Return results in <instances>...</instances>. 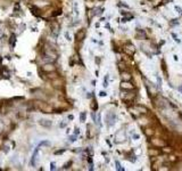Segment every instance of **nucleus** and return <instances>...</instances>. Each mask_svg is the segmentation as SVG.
<instances>
[{
	"label": "nucleus",
	"mask_w": 182,
	"mask_h": 171,
	"mask_svg": "<svg viewBox=\"0 0 182 171\" xmlns=\"http://www.w3.org/2000/svg\"><path fill=\"white\" fill-rule=\"evenodd\" d=\"M34 108L39 109V111L43 112V113H52L54 112V108H52L51 106H50L48 103H46L45 101H41V99H39V101L34 102Z\"/></svg>",
	"instance_id": "nucleus-1"
},
{
	"label": "nucleus",
	"mask_w": 182,
	"mask_h": 171,
	"mask_svg": "<svg viewBox=\"0 0 182 171\" xmlns=\"http://www.w3.org/2000/svg\"><path fill=\"white\" fill-rule=\"evenodd\" d=\"M106 122H107V124L109 127H111L116 122V115L114 112H109L107 115H106Z\"/></svg>",
	"instance_id": "nucleus-2"
},
{
	"label": "nucleus",
	"mask_w": 182,
	"mask_h": 171,
	"mask_svg": "<svg viewBox=\"0 0 182 171\" xmlns=\"http://www.w3.org/2000/svg\"><path fill=\"white\" fill-rule=\"evenodd\" d=\"M127 139V135H125V131L124 130H120L115 136V141L116 143H123Z\"/></svg>",
	"instance_id": "nucleus-3"
},
{
	"label": "nucleus",
	"mask_w": 182,
	"mask_h": 171,
	"mask_svg": "<svg viewBox=\"0 0 182 171\" xmlns=\"http://www.w3.org/2000/svg\"><path fill=\"white\" fill-rule=\"evenodd\" d=\"M42 71H43V72H46V73L54 72V71H56V66L52 64L51 62H50V63H46V64L42 65Z\"/></svg>",
	"instance_id": "nucleus-4"
},
{
	"label": "nucleus",
	"mask_w": 182,
	"mask_h": 171,
	"mask_svg": "<svg viewBox=\"0 0 182 171\" xmlns=\"http://www.w3.org/2000/svg\"><path fill=\"white\" fill-rule=\"evenodd\" d=\"M45 53H46V56H47V57L52 58L54 60L56 59V58H57V53H56L55 50H52L51 48L46 47V48H45Z\"/></svg>",
	"instance_id": "nucleus-5"
},
{
	"label": "nucleus",
	"mask_w": 182,
	"mask_h": 171,
	"mask_svg": "<svg viewBox=\"0 0 182 171\" xmlns=\"http://www.w3.org/2000/svg\"><path fill=\"white\" fill-rule=\"evenodd\" d=\"M51 84L54 88H57V89H60V88H63V86H64V81H63L62 79H59V78H56L51 81Z\"/></svg>",
	"instance_id": "nucleus-6"
},
{
	"label": "nucleus",
	"mask_w": 182,
	"mask_h": 171,
	"mask_svg": "<svg viewBox=\"0 0 182 171\" xmlns=\"http://www.w3.org/2000/svg\"><path fill=\"white\" fill-rule=\"evenodd\" d=\"M39 124L42 126V127H45V128H50L51 124H52V122L50 121V120H48V119H40L39 120Z\"/></svg>",
	"instance_id": "nucleus-7"
},
{
	"label": "nucleus",
	"mask_w": 182,
	"mask_h": 171,
	"mask_svg": "<svg viewBox=\"0 0 182 171\" xmlns=\"http://www.w3.org/2000/svg\"><path fill=\"white\" fill-rule=\"evenodd\" d=\"M121 88H122V89L132 90V89H134V86L131 83L130 81H122V83H121Z\"/></svg>",
	"instance_id": "nucleus-8"
},
{
	"label": "nucleus",
	"mask_w": 182,
	"mask_h": 171,
	"mask_svg": "<svg viewBox=\"0 0 182 171\" xmlns=\"http://www.w3.org/2000/svg\"><path fill=\"white\" fill-rule=\"evenodd\" d=\"M84 38H86V30H84V29H81V30H79V32L76 33V40L82 41Z\"/></svg>",
	"instance_id": "nucleus-9"
},
{
	"label": "nucleus",
	"mask_w": 182,
	"mask_h": 171,
	"mask_svg": "<svg viewBox=\"0 0 182 171\" xmlns=\"http://www.w3.org/2000/svg\"><path fill=\"white\" fill-rule=\"evenodd\" d=\"M124 50H125V53L130 56H132L133 54L135 53V48H134V46H132V45H128L127 47L124 48Z\"/></svg>",
	"instance_id": "nucleus-10"
},
{
	"label": "nucleus",
	"mask_w": 182,
	"mask_h": 171,
	"mask_svg": "<svg viewBox=\"0 0 182 171\" xmlns=\"http://www.w3.org/2000/svg\"><path fill=\"white\" fill-rule=\"evenodd\" d=\"M38 154H39V148H36L34 151V153H33V156H32V165L33 167H35L36 164H38V161H39V157H38Z\"/></svg>",
	"instance_id": "nucleus-11"
},
{
	"label": "nucleus",
	"mask_w": 182,
	"mask_h": 171,
	"mask_svg": "<svg viewBox=\"0 0 182 171\" xmlns=\"http://www.w3.org/2000/svg\"><path fill=\"white\" fill-rule=\"evenodd\" d=\"M131 74L129 72H124V71H122V73H121V79H122V81H130L131 80Z\"/></svg>",
	"instance_id": "nucleus-12"
},
{
	"label": "nucleus",
	"mask_w": 182,
	"mask_h": 171,
	"mask_svg": "<svg viewBox=\"0 0 182 171\" xmlns=\"http://www.w3.org/2000/svg\"><path fill=\"white\" fill-rule=\"evenodd\" d=\"M34 97L35 98H39V99H43V101L46 99V95H45V92H43L42 90H35L34 91Z\"/></svg>",
	"instance_id": "nucleus-13"
},
{
	"label": "nucleus",
	"mask_w": 182,
	"mask_h": 171,
	"mask_svg": "<svg viewBox=\"0 0 182 171\" xmlns=\"http://www.w3.org/2000/svg\"><path fill=\"white\" fill-rule=\"evenodd\" d=\"M135 108H137L138 111H139L140 113H142V114H145V113H147V112H148V109L146 108L145 106H141V105H137V106H135Z\"/></svg>",
	"instance_id": "nucleus-14"
},
{
	"label": "nucleus",
	"mask_w": 182,
	"mask_h": 171,
	"mask_svg": "<svg viewBox=\"0 0 182 171\" xmlns=\"http://www.w3.org/2000/svg\"><path fill=\"white\" fill-rule=\"evenodd\" d=\"M48 78H49V79H56V78H58V75H57V73H56V71H54V72H50V73H48Z\"/></svg>",
	"instance_id": "nucleus-15"
},
{
	"label": "nucleus",
	"mask_w": 182,
	"mask_h": 171,
	"mask_svg": "<svg viewBox=\"0 0 182 171\" xmlns=\"http://www.w3.org/2000/svg\"><path fill=\"white\" fill-rule=\"evenodd\" d=\"M90 107H91L92 109H93V111H96V109L98 108V105L96 104V102H92L91 104H90Z\"/></svg>",
	"instance_id": "nucleus-16"
},
{
	"label": "nucleus",
	"mask_w": 182,
	"mask_h": 171,
	"mask_svg": "<svg viewBox=\"0 0 182 171\" xmlns=\"http://www.w3.org/2000/svg\"><path fill=\"white\" fill-rule=\"evenodd\" d=\"M149 154L150 155H158V151H156V150H149Z\"/></svg>",
	"instance_id": "nucleus-17"
},
{
	"label": "nucleus",
	"mask_w": 182,
	"mask_h": 171,
	"mask_svg": "<svg viewBox=\"0 0 182 171\" xmlns=\"http://www.w3.org/2000/svg\"><path fill=\"white\" fill-rule=\"evenodd\" d=\"M145 132H146V135H147V136H151L152 133H154V131H152L151 129H147V130H146Z\"/></svg>",
	"instance_id": "nucleus-18"
},
{
	"label": "nucleus",
	"mask_w": 182,
	"mask_h": 171,
	"mask_svg": "<svg viewBox=\"0 0 182 171\" xmlns=\"http://www.w3.org/2000/svg\"><path fill=\"white\" fill-rule=\"evenodd\" d=\"M118 66H120V68H121V71H123V70H124V66H125V65H124V64H123V63H120V64H118Z\"/></svg>",
	"instance_id": "nucleus-19"
},
{
	"label": "nucleus",
	"mask_w": 182,
	"mask_h": 171,
	"mask_svg": "<svg viewBox=\"0 0 182 171\" xmlns=\"http://www.w3.org/2000/svg\"><path fill=\"white\" fill-rule=\"evenodd\" d=\"M172 36H173V38H174V40H175L176 42H180V40H179V39H178V36H176L175 34H172Z\"/></svg>",
	"instance_id": "nucleus-20"
},
{
	"label": "nucleus",
	"mask_w": 182,
	"mask_h": 171,
	"mask_svg": "<svg viewBox=\"0 0 182 171\" xmlns=\"http://www.w3.org/2000/svg\"><path fill=\"white\" fill-rule=\"evenodd\" d=\"M175 9L178 10V13H179V14H182V9L180 8V7H178V6H176V7H175Z\"/></svg>",
	"instance_id": "nucleus-21"
},
{
	"label": "nucleus",
	"mask_w": 182,
	"mask_h": 171,
	"mask_svg": "<svg viewBox=\"0 0 182 171\" xmlns=\"http://www.w3.org/2000/svg\"><path fill=\"white\" fill-rule=\"evenodd\" d=\"M84 118H86V114L82 113V114H81V120H82V121H84Z\"/></svg>",
	"instance_id": "nucleus-22"
},
{
	"label": "nucleus",
	"mask_w": 182,
	"mask_h": 171,
	"mask_svg": "<svg viewBox=\"0 0 182 171\" xmlns=\"http://www.w3.org/2000/svg\"><path fill=\"white\" fill-rule=\"evenodd\" d=\"M100 96H103V97L106 96V92H105V91H101V92H100Z\"/></svg>",
	"instance_id": "nucleus-23"
},
{
	"label": "nucleus",
	"mask_w": 182,
	"mask_h": 171,
	"mask_svg": "<svg viewBox=\"0 0 182 171\" xmlns=\"http://www.w3.org/2000/svg\"><path fill=\"white\" fill-rule=\"evenodd\" d=\"M63 152H64V150H62V151H57V152H56V154H62Z\"/></svg>",
	"instance_id": "nucleus-24"
},
{
	"label": "nucleus",
	"mask_w": 182,
	"mask_h": 171,
	"mask_svg": "<svg viewBox=\"0 0 182 171\" xmlns=\"http://www.w3.org/2000/svg\"><path fill=\"white\" fill-rule=\"evenodd\" d=\"M71 141H75V137H74V136L71 137Z\"/></svg>",
	"instance_id": "nucleus-25"
},
{
	"label": "nucleus",
	"mask_w": 182,
	"mask_h": 171,
	"mask_svg": "<svg viewBox=\"0 0 182 171\" xmlns=\"http://www.w3.org/2000/svg\"><path fill=\"white\" fill-rule=\"evenodd\" d=\"M179 90H180V92L182 94V86H180V88H179Z\"/></svg>",
	"instance_id": "nucleus-26"
}]
</instances>
